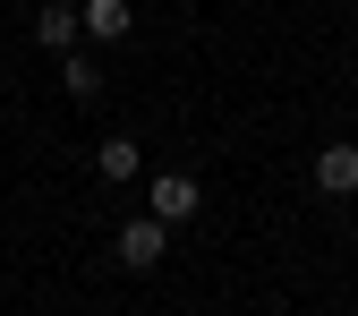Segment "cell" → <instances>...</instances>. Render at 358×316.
<instances>
[{"mask_svg": "<svg viewBox=\"0 0 358 316\" xmlns=\"http://www.w3.org/2000/svg\"><path fill=\"white\" fill-rule=\"evenodd\" d=\"M77 34H85V18L69 9V0H43V18H34V43H43V52H77Z\"/></svg>", "mask_w": 358, "mask_h": 316, "instance_id": "obj_3", "label": "cell"}, {"mask_svg": "<svg viewBox=\"0 0 358 316\" xmlns=\"http://www.w3.org/2000/svg\"><path fill=\"white\" fill-rule=\"evenodd\" d=\"M85 34H94V43H128V26H137V18H128V0H85Z\"/></svg>", "mask_w": 358, "mask_h": 316, "instance_id": "obj_6", "label": "cell"}, {"mask_svg": "<svg viewBox=\"0 0 358 316\" xmlns=\"http://www.w3.org/2000/svg\"><path fill=\"white\" fill-rule=\"evenodd\" d=\"M111 256L128 265V274H154V265L171 256V222H162V214H137V222H120V231H111Z\"/></svg>", "mask_w": 358, "mask_h": 316, "instance_id": "obj_1", "label": "cell"}, {"mask_svg": "<svg viewBox=\"0 0 358 316\" xmlns=\"http://www.w3.org/2000/svg\"><path fill=\"white\" fill-rule=\"evenodd\" d=\"M60 85H69V103H94L103 95V60L94 52H60Z\"/></svg>", "mask_w": 358, "mask_h": 316, "instance_id": "obj_5", "label": "cell"}, {"mask_svg": "<svg viewBox=\"0 0 358 316\" xmlns=\"http://www.w3.org/2000/svg\"><path fill=\"white\" fill-rule=\"evenodd\" d=\"M316 188H324V197H350V188H358V146H324V154H316Z\"/></svg>", "mask_w": 358, "mask_h": 316, "instance_id": "obj_4", "label": "cell"}, {"mask_svg": "<svg viewBox=\"0 0 358 316\" xmlns=\"http://www.w3.org/2000/svg\"><path fill=\"white\" fill-rule=\"evenodd\" d=\"M154 214L179 231V222H196V214H205V188H196L188 171H154Z\"/></svg>", "mask_w": 358, "mask_h": 316, "instance_id": "obj_2", "label": "cell"}, {"mask_svg": "<svg viewBox=\"0 0 358 316\" xmlns=\"http://www.w3.org/2000/svg\"><path fill=\"white\" fill-rule=\"evenodd\" d=\"M94 171L111 179V188H120V179H137V171H145V154H137V137H103V146H94Z\"/></svg>", "mask_w": 358, "mask_h": 316, "instance_id": "obj_7", "label": "cell"}]
</instances>
